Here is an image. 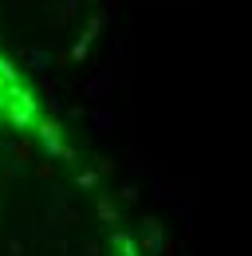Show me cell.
Returning a JSON list of instances; mask_svg holds the SVG:
<instances>
[{"label":"cell","mask_w":252,"mask_h":256,"mask_svg":"<svg viewBox=\"0 0 252 256\" xmlns=\"http://www.w3.org/2000/svg\"><path fill=\"white\" fill-rule=\"evenodd\" d=\"M0 256H158L138 205L4 48Z\"/></svg>","instance_id":"6da1fadb"}]
</instances>
